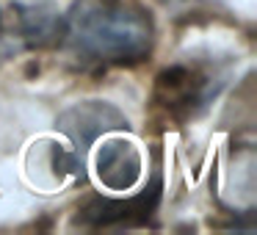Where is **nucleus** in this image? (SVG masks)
<instances>
[{
  "mask_svg": "<svg viewBox=\"0 0 257 235\" xmlns=\"http://www.w3.org/2000/svg\"><path fill=\"white\" fill-rule=\"evenodd\" d=\"M161 3H177V0H161Z\"/></svg>",
  "mask_w": 257,
  "mask_h": 235,
  "instance_id": "0eeeda50",
  "label": "nucleus"
},
{
  "mask_svg": "<svg viewBox=\"0 0 257 235\" xmlns=\"http://www.w3.org/2000/svg\"><path fill=\"white\" fill-rule=\"evenodd\" d=\"M94 169L108 191H130L141 180V152L127 139H105L94 155Z\"/></svg>",
  "mask_w": 257,
  "mask_h": 235,
  "instance_id": "39448f33",
  "label": "nucleus"
},
{
  "mask_svg": "<svg viewBox=\"0 0 257 235\" xmlns=\"http://www.w3.org/2000/svg\"><path fill=\"white\" fill-rule=\"evenodd\" d=\"M161 199V180L152 177L141 194L127 196V199H108V196H94L89 199L78 213V224L91 229H111V227H133L144 224L152 216Z\"/></svg>",
  "mask_w": 257,
  "mask_h": 235,
  "instance_id": "7ed1b4c3",
  "label": "nucleus"
},
{
  "mask_svg": "<svg viewBox=\"0 0 257 235\" xmlns=\"http://www.w3.org/2000/svg\"><path fill=\"white\" fill-rule=\"evenodd\" d=\"M58 130L72 141V150L78 155H83L89 150V144H94L100 136L111 133V130H127V119L111 102H100V100H86L78 105L67 108L58 116Z\"/></svg>",
  "mask_w": 257,
  "mask_h": 235,
  "instance_id": "20e7f679",
  "label": "nucleus"
},
{
  "mask_svg": "<svg viewBox=\"0 0 257 235\" xmlns=\"http://www.w3.org/2000/svg\"><path fill=\"white\" fill-rule=\"evenodd\" d=\"M64 42L89 64L127 67L152 53L155 25L136 0H75L64 14Z\"/></svg>",
  "mask_w": 257,
  "mask_h": 235,
  "instance_id": "f257e3e1",
  "label": "nucleus"
},
{
  "mask_svg": "<svg viewBox=\"0 0 257 235\" xmlns=\"http://www.w3.org/2000/svg\"><path fill=\"white\" fill-rule=\"evenodd\" d=\"M17 25L25 45L45 50L64 42V14L56 9L53 0H17Z\"/></svg>",
  "mask_w": 257,
  "mask_h": 235,
  "instance_id": "423d86ee",
  "label": "nucleus"
},
{
  "mask_svg": "<svg viewBox=\"0 0 257 235\" xmlns=\"http://www.w3.org/2000/svg\"><path fill=\"white\" fill-rule=\"evenodd\" d=\"M227 83V67L218 58H188L166 67L155 78L152 105L166 119L185 125L207 111Z\"/></svg>",
  "mask_w": 257,
  "mask_h": 235,
  "instance_id": "f03ea898",
  "label": "nucleus"
}]
</instances>
